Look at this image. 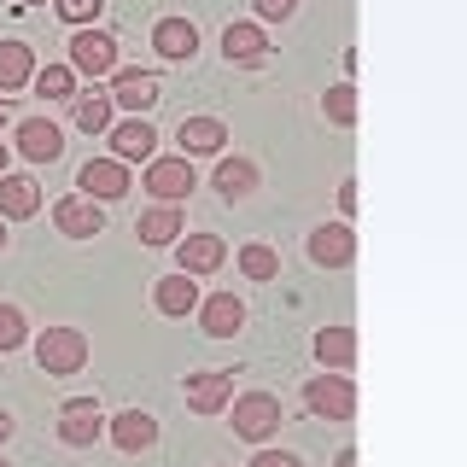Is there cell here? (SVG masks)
<instances>
[{"label":"cell","mask_w":467,"mask_h":467,"mask_svg":"<svg viewBox=\"0 0 467 467\" xmlns=\"http://www.w3.org/2000/svg\"><path fill=\"white\" fill-rule=\"evenodd\" d=\"M29 350H36V368L47 379H70L88 368V333L82 327H41V333H29Z\"/></svg>","instance_id":"6da1fadb"},{"label":"cell","mask_w":467,"mask_h":467,"mask_svg":"<svg viewBox=\"0 0 467 467\" xmlns=\"http://www.w3.org/2000/svg\"><path fill=\"white\" fill-rule=\"evenodd\" d=\"M223 415H228L234 438H245V444H269L281 432V398L275 391H234Z\"/></svg>","instance_id":"7a4b0ae2"},{"label":"cell","mask_w":467,"mask_h":467,"mask_svg":"<svg viewBox=\"0 0 467 467\" xmlns=\"http://www.w3.org/2000/svg\"><path fill=\"white\" fill-rule=\"evenodd\" d=\"M65 65L77 70V82H106L123 58H117V36L111 29H99V24H88V29H70V47H65Z\"/></svg>","instance_id":"3957f363"},{"label":"cell","mask_w":467,"mask_h":467,"mask_svg":"<svg viewBox=\"0 0 467 467\" xmlns=\"http://www.w3.org/2000/svg\"><path fill=\"white\" fill-rule=\"evenodd\" d=\"M140 187L158 204H182L199 187V170H193V158H182V152H158V158L140 164Z\"/></svg>","instance_id":"277c9868"},{"label":"cell","mask_w":467,"mask_h":467,"mask_svg":"<svg viewBox=\"0 0 467 467\" xmlns=\"http://www.w3.org/2000/svg\"><path fill=\"white\" fill-rule=\"evenodd\" d=\"M106 94H111V106L117 117H146L164 99V82H158V70H140V65H117L111 77H106Z\"/></svg>","instance_id":"5b68a950"},{"label":"cell","mask_w":467,"mask_h":467,"mask_svg":"<svg viewBox=\"0 0 467 467\" xmlns=\"http://www.w3.org/2000/svg\"><path fill=\"white\" fill-rule=\"evenodd\" d=\"M304 409H310L316 420H350L357 415V386H350V374H333L321 368L304 379Z\"/></svg>","instance_id":"8992f818"},{"label":"cell","mask_w":467,"mask_h":467,"mask_svg":"<svg viewBox=\"0 0 467 467\" xmlns=\"http://www.w3.org/2000/svg\"><path fill=\"white\" fill-rule=\"evenodd\" d=\"M99 438H106V409H99V398L58 403V444L65 450H94Z\"/></svg>","instance_id":"52a82bcc"},{"label":"cell","mask_w":467,"mask_h":467,"mask_svg":"<svg viewBox=\"0 0 467 467\" xmlns=\"http://www.w3.org/2000/svg\"><path fill=\"white\" fill-rule=\"evenodd\" d=\"M304 257H310L316 269H350V263H357V228H350V223H321V228H310Z\"/></svg>","instance_id":"ba28073f"},{"label":"cell","mask_w":467,"mask_h":467,"mask_svg":"<svg viewBox=\"0 0 467 467\" xmlns=\"http://www.w3.org/2000/svg\"><path fill=\"white\" fill-rule=\"evenodd\" d=\"M135 187V175H129V164H117V158L106 152V158H88V164L77 170V193H88L94 204H117Z\"/></svg>","instance_id":"9c48e42d"},{"label":"cell","mask_w":467,"mask_h":467,"mask_svg":"<svg viewBox=\"0 0 467 467\" xmlns=\"http://www.w3.org/2000/svg\"><path fill=\"white\" fill-rule=\"evenodd\" d=\"M12 146H18V158H29V164H53V158H65V129L53 117H18L12 123Z\"/></svg>","instance_id":"30bf717a"},{"label":"cell","mask_w":467,"mask_h":467,"mask_svg":"<svg viewBox=\"0 0 467 467\" xmlns=\"http://www.w3.org/2000/svg\"><path fill=\"white\" fill-rule=\"evenodd\" d=\"M106 140H111V158L117 164H146V158H158V129H152V117H117V123L106 129Z\"/></svg>","instance_id":"8fae6325"},{"label":"cell","mask_w":467,"mask_h":467,"mask_svg":"<svg viewBox=\"0 0 467 467\" xmlns=\"http://www.w3.org/2000/svg\"><path fill=\"white\" fill-rule=\"evenodd\" d=\"M170 252H175V269H182V275L204 281V275H216L228 263V240H223V234H182Z\"/></svg>","instance_id":"7c38bea8"},{"label":"cell","mask_w":467,"mask_h":467,"mask_svg":"<svg viewBox=\"0 0 467 467\" xmlns=\"http://www.w3.org/2000/svg\"><path fill=\"white\" fill-rule=\"evenodd\" d=\"M175 152H182V158H223L228 152V123L211 117V111L182 117V129H175Z\"/></svg>","instance_id":"4fadbf2b"},{"label":"cell","mask_w":467,"mask_h":467,"mask_svg":"<svg viewBox=\"0 0 467 467\" xmlns=\"http://www.w3.org/2000/svg\"><path fill=\"white\" fill-rule=\"evenodd\" d=\"M53 228L65 240H94V234H106V204H94L88 193H65L53 204Z\"/></svg>","instance_id":"5bb4252c"},{"label":"cell","mask_w":467,"mask_h":467,"mask_svg":"<svg viewBox=\"0 0 467 467\" xmlns=\"http://www.w3.org/2000/svg\"><path fill=\"white\" fill-rule=\"evenodd\" d=\"M182 398H187L193 415H223L228 398H234V374L228 368H199V374L182 379Z\"/></svg>","instance_id":"9a60e30c"},{"label":"cell","mask_w":467,"mask_h":467,"mask_svg":"<svg viewBox=\"0 0 467 467\" xmlns=\"http://www.w3.org/2000/svg\"><path fill=\"white\" fill-rule=\"evenodd\" d=\"M199 298H204L199 281H193V275H182V269H170V275H158V281H152V310L170 316V321H187V316L199 310Z\"/></svg>","instance_id":"2e32d148"},{"label":"cell","mask_w":467,"mask_h":467,"mask_svg":"<svg viewBox=\"0 0 467 467\" xmlns=\"http://www.w3.org/2000/svg\"><path fill=\"white\" fill-rule=\"evenodd\" d=\"M106 438L123 456H140V450L158 444V415L152 409H123V415H106Z\"/></svg>","instance_id":"e0dca14e"},{"label":"cell","mask_w":467,"mask_h":467,"mask_svg":"<svg viewBox=\"0 0 467 467\" xmlns=\"http://www.w3.org/2000/svg\"><path fill=\"white\" fill-rule=\"evenodd\" d=\"M257 182H263V170H257L245 152H223V158H216V170H211V187H216V193H223L228 204L252 199V193H257Z\"/></svg>","instance_id":"ac0fdd59"},{"label":"cell","mask_w":467,"mask_h":467,"mask_svg":"<svg viewBox=\"0 0 467 467\" xmlns=\"http://www.w3.org/2000/svg\"><path fill=\"white\" fill-rule=\"evenodd\" d=\"M223 58H228V65H240V70H257L263 58H269V29L252 24V18L228 24L223 29Z\"/></svg>","instance_id":"d6986e66"},{"label":"cell","mask_w":467,"mask_h":467,"mask_svg":"<svg viewBox=\"0 0 467 467\" xmlns=\"http://www.w3.org/2000/svg\"><path fill=\"white\" fill-rule=\"evenodd\" d=\"M70 123L82 129V135H106V129L117 123V106H111V94L99 82H88L70 94Z\"/></svg>","instance_id":"ffe728a7"},{"label":"cell","mask_w":467,"mask_h":467,"mask_svg":"<svg viewBox=\"0 0 467 467\" xmlns=\"http://www.w3.org/2000/svg\"><path fill=\"white\" fill-rule=\"evenodd\" d=\"M199 327L211 333V339H234V333L245 327V298H234V292H211V298H199Z\"/></svg>","instance_id":"44dd1931"},{"label":"cell","mask_w":467,"mask_h":467,"mask_svg":"<svg viewBox=\"0 0 467 467\" xmlns=\"http://www.w3.org/2000/svg\"><path fill=\"white\" fill-rule=\"evenodd\" d=\"M41 199L47 193H41L36 175H12V170L0 175V223H29L41 211Z\"/></svg>","instance_id":"7402d4cb"},{"label":"cell","mask_w":467,"mask_h":467,"mask_svg":"<svg viewBox=\"0 0 467 467\" xmlns=\"http://www.w3.org/2000/svg\"><path fill=\"white\" fill-rule=\"evenodd\" d=\"M152 47H158V58H170V65H187V58L199 53V29L187 18H158L152 24Z\"/></svg>","instance_id":"603a6c76"},{"label":"cell","mask_w":467,"mask_h":467,"mask_svg":"<svg viewBox=\"0 0 467 467\" xmlns=\"http://www.w3.org/2000/svg\"><path fill=\"white\" fill-rule=\"evenodd\" d=\"M140 245H175L187 234V216H182V204H152V211H140Z\"/></svg>","instance_id":"cb8c5ba5"},{"label":"cell","mask_w":467,"mask_h":467,"mask_svg":"<svg viewBox=\"0 0 467 467\" xmlns=\"http://www.w3.org/2000/svg\"><path fill=\"white\" fill-rule=\"evenodd\" d=\"M310 350H316V362H321V368L350 374V362H357V333H350V327H316Z\"/></svg>","instance_id":"d4e9b609"},{"label":"cell","mask_w":467,"mask_h":467,"mask_svg":"<svg viewBox=\"0 0 467 467\" xmlns=\"http://www.w3.org/2000/svg\"><path fill=\"white\" fill-rule=\"evenodd\" d=\"M29 77H36V47L29 41H0V94H24Z\"/></svg>","instance_id":"484cf974"},{"label":"cell","mask_w":467,"mask_h":467,"mask_svg":"<svg viewBox=\"0 0 467 467\" xmlns=\"http://www.w3.org/2000/svg\"><path fill=\"white\" fill-rule=\"evenodd\" d=\"M234 263H240L245 281H281V252L263 245V240H245L240 252H234Z\"/></svg>","instance_id":"4316f807"},{"label":"cell","mask_w":467,"mask_h":467,"mask_svg":"<svg viewBox=\"0 0 467 467\" xmlns=\"http://www.w3.org/2000/svg\"><path fill=\"white\" fill-rule=\"evenodd\" d=\"M29 88H36V94L47 99V106H58V99H70L82 82H77V70H70L65 58H58V65H36V77H29Z\"/></svg>","instance_id":"83f0119b"},{"label":"cell","mask_w":467,"mask_h":467,"mask_svg":"<svg viewBox=\"0 0 467 467\" xmlns=\"http://www.w3.org/2000/svg\"><path fill=\"white\" fill-rule=\"evenodd\" d=\"M321 117H327L333 129H350V123H357V88H350V82H333L327 94H321Z\"/></svg>","instance_id":"f1b7e54d"},{"label":"cell","mask_w":467,"mask_h":467,"mask_svg":"<svg viewBox=\"0 0 467 467\" xmlns=\"http://www.w3.org/2000/svg\"><path fill=\"white\" fill-rule=\"evenodd\" d=\"M29 345V316L18 310V304L0 298V357H12V350Z\"/></svg>","instance_id":"f546056e"},{"label":"cell","mask_w":467,"mask_h":467,"mask_svg":"<svg viewBox=\"0 0 467 467\" xmlns=\"http://www.w3.org/2000/svg\"><path fill=\"white\" fill-rule=\"evenodd\" d=\"M53 12H58V18H65L70 29H88V24H99L106 0H53Z\"/></svg>","instance_id":"4dcf8cb0"},{"label":"cell","mask_w":467,"mask_h":467,"mask_svg":"<svg viewBox=\"0 0 467 467\" xmlns=\"http://www.w3.org/2000/svg\"><path fill=\"white\" fill-rule=\"evenodd\" d=\"M292 12H298V0H252V24H263V29H269V24H286Z\"/></svg>","instance_id":"1f68e13d"},{"label":"cell","mask_w":467,"mask_h":467,"mask_svg":"<svg viewBox=\"0 0 467 467\" xmlns=\"http://www.w3.org/2000/svg\"><path fill=\"white\" fill-rule=\"evenodd\" d=\"M245 467H304L298 450H275V444H257V456L245 462Z\"/></svg>","instance_id":"d6a6232c"},{"label":"cell","mask_w":467,"mask_h":467,"mask_svg":"<svg viewBox=\"0 0 467 467\" xmlns=\"http://www.w3.org/2000/svg\"><path fill=\"white\" fill-rule=\"evenodd\" d=\"M357 216V182H339V223Z\"/></svg>","instance_id":"836d02e7"},{"label":"cell","mask_w":467,"mask_h":467,"mask_svg":"<svg viewBox=\"0 0 467 467\" xmlns=\"http://www.w3.org/2000/svg\"><path fill=\"white\" fill-rule=\"evenodd\" d=\"M333 467H357V450H350V444H345V450H339V456H333Z\"/></svg>","instance_id":"e575fe53"},{"label":"cell","mask_w":467,"mask_h":467,"mask_svg":"<svg viewBox=\"0 0 467 467\" xmlns=\"http://www.w3.org/2000/svg\"><path fill=\"white\" fill-rule=\"evenodd\" d=\"M12 427H18V420H12L6 409H0V444H6V438H12Z\"/></svg>","instance_id":"d590c367"},{"label":"cell","mask_w":467,"mask_h":467,"mask_svg":"<svg viewBox=\"0 0 467 467\" xmlns=\"http://www.w3.org/2000/svg\"><path fill=\"white\" fill-rule=\"evenodd\" d=\"M6 164H12V146H6V140H0V175H6Z\"/></svg>","instance_id":"8d00e7d4"},{"label":"cell","mask_w":467,"mask_h":467,"mask_svg":"<svg viewBox=\"0 0 467 467\" xmlns=\"http://www.w3.org/2000/svg\"><path fill=\"white\" fill-rule=\"evenodd\" d=\"M12 123V106H6V94H0V129H6Z\"/></svg>","instance_id":"74e56055"},{"label":"cell","mask_w":467,"mask_h":467,"mask_svg":"<svg viewBox=\"0 0 467 467\" xmlns=\"http://www.w3.org/2000/svg\"><path fill=\"white\" fill-rule=\"evenodd\" d=\"M6 228H12V223H0V252H6V245H12V234H6Z\"/></svg>","instance_id":"f35d334b"},{"label":"cell","mask_w":467,"mask_h":467,"mask_svg":"<svg viewBox=\"0 0 467 467\" xmlns=\"http://www.w3.org/2000/svg\"><path fill=\"white\" fill-rule=\"evenodd\" d=\"M0 467H12V462H6V456H0Z\"/></svg>","instance_id":"ab89813d"}]
</instances>
